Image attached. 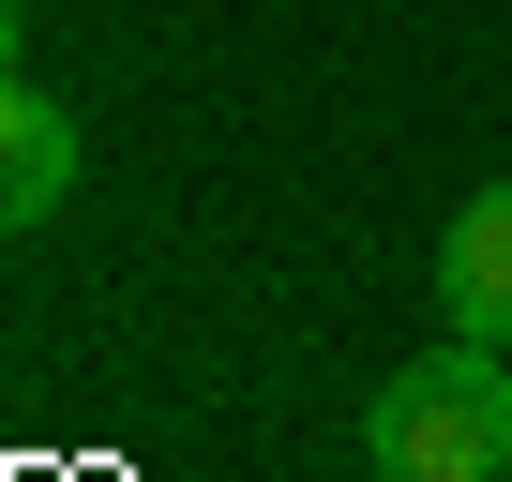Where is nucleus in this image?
I'll use <instances>...</instances> for the list:
<instances>
[{
    "instance_id": "f257e3e1",
    "label": "nucleus",
    "mask_w": 512,
    "mask_h": 482,
    "mask_svg": "<svg viewBox=\"0 0 512 482\" xmlns=\"http://www.w3.org/2000/svg\"><path fill=\"white\" fill-rule=\"evenodd\" d=\"M362 452H377V482H497V467H512V362L467 347V332L422 347V362L377 392Z\"/></svg>"
},
{
    "instance_id": "f03ea898",
    "label": "nucleus",
    "mask_w": 512,
    "mask_h": 482,
    "mask_svg": "<svg viewBox=\"0 0 512 482\" xmlns=\"http://www.w3.org/2000/svg\"><path fill=\"white\" fill-rule=\"evenodd\" d=\"M437 317L467 347H512V181H482L452 226H437Z\"/></svg>"
},
{
    "instance_id": "7ed1b4c3",
    "label": "nucleus",
    "mask_w": 512,
    "mask_h": 482,
    "mask_svg": "<svg viewBox=\"0 0 512 482\" xmlns=\"http://www.w3.org/2000/svg\"><path fill=\"white\" fill-rule=\"evenodd\" d=\"M61 196H76V106L0 76V226H46Z\"/></svg>"
},
{
    "instance_id": "20e7f679",
    "label": "nucleus",
    "mask_w": 512,
    "mask_h": 482,
    "mask_svg": "<svg viewBox=\"0 0 512 482\" xmlns=\"http://www.w3.org/2000/svg\"><path fill=\"white\" fill-rule=\"evenodd\" d=\"M16 31H31V16H16V0H0V76H16Z\"/></svg>"
}]
</instances>
